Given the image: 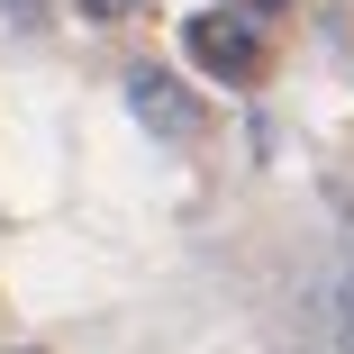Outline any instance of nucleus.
Wrapping results in <instances>:
<instances>
[{"label":"nucleus","mask_w":354,"mask_h":354,"mask_svg":"<svg viewBox=\"0 0 354 354\" xmlns=\"http://www.w3.org/2000/svg\"><path fill=\"white\" fill-rule=\"evenodd\" d=\"M182 55L200 64V73H218V82H254V73H263V46H254V28H245L236 10H200V19L182 28Z\"/></svg>","instance_id":"nucleus-1"},{"label":"nucleus","mask_w":354,"mask_h":354,"mask_svg":"<svg viewBox=\"0 0 354 354\" xmlns=\"http://www.w3.org/2000/svg\"><path fill=\"white\" fill-rule=\"evenodd\" d=\"M127 109L146 118L155 136H200V100H191V82L164 73V64H136V73H127Z\"/></svg>","instance_id":"nucleus-2"},{"label":"nucleus","mask_w":354,"mask_h":354,"mask_svg":"<svg viewBox=\"0 0 354 354\" xmlns=\"http://www.w3.org/2000/svg\"><path fill=\"white\" fill-rule=\"evenodd\" d=\"M0 19L10 28H46V0H0Z\"/></svg>","instance_id":"nucleus-3"},{"label":"nucleus","mask_w":354,"mask_h":354,"mask_svg":"<svg viewBox=\"0 0 354 354\" xmlns=\"http://www.w3.org/2000/svg\"><path fill=\"white\" fill-rule=\"evenodd\" d=\"M336 336H345V354H354V281H336Z\"/></svg>","instance_id":"nucleus-4"},{"label":"nucleus","mask_w":354,"mask_h":354,"mask_svg":"<svg viewBox=\"0 0 354 354\" xmlns=\"http://www.w3.org/2000/svg\"><path fill=\"white\" fill-rule=\"evenodd\" d=\"M136 0H82V19H127Z\"/></svg>","instance_id":"nucleus-5"},{"label":"nucleus","mask_w":354,"mask_h":354,"mask_svg":"<svg viewBox=\"0 0 354 354\" xmlns=\"http://www.w3.org/2000/svg\"><path fill=\"white\" fill-rule=\"evenodd\" d=\"M236 10H245V19H281L291 0H236Z\"/></svg>","instance_id":"nucleus-6"}]
</instances>
